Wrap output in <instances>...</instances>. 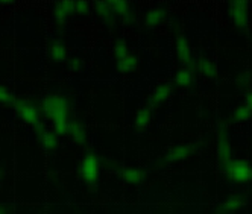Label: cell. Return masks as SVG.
<instances>
[{"instance_id": "cell-30", "label": "cell", "mask_w": 252, "mask_h": 214, "mask_svg": "<svg viewBox=\"0 0 252 214\" xmlns=\"http://www.w3.org/2000/svg\"><path fill=\"white\" fill-rule=\"evenodd\" d=\"M0 214H11V208L8 205L0 204Z\"/></svg>"}, {"instance_id": "cell-1", "label": "cell", "mask_w": 252, "mask_h": 214, "mask_svg": "<svg viewBox=\"0 0 252 214\" xmlns=\"http://www.w3.org/2000/svg\"><path fill=\"white\" fill-rule=\"evenodd\" d=\"M40 108L43 117L52 124V131L58 137H67L71 122V102L65 94L49 93L41 97Z\"/></svg>"}, {"instance_id": "cell-28", "label": "cell", "mask_w": 252, "mask_h": 214, "mask_svg": "<svg viewBox=\"0 0 252 214\" xmlns=\"http://www.w3.org/2000/svg\"><path fill=\"white\" fill-rule=\"evenodd\" d=\"M67 68L68 71H71V73H78V71H81L84 68V61L81 57L78 55H73V57H70L68 61H67Z\"/></svg>"}, {"instance_id": "cell-21", "label": "cell", "mask_w": 252, "mask_h": 214, "mask_svg": "<svg viewBox=\"0 0 252 214\" xmlns=\"http://www.w3.org/2000/svg\"><path fill=\"white\" fill-rule=\"evenodd\" d=\"M116 68L120 75H132L135 71L140 68V58L135 53H129V55H126L125 58H120V60H116Z\"/></svg>"}, {"instance_id": "cell-8", "label": "cell", "mask_w": 252, "mask_h": 214, "mask_svg": "<svg viewBox=\"0 0 252 214\" xmlns=\"http://www.w3.org/2000/svg\"><path fill=\"white\" fill-rule=\"evenodd\" d=\"M33 134L44 152L53 153L60 148V137L52 131V128H47L43 122L38 124V126L33 128Z\"/></svg>"}, {"instance_id": "cell-23", "label": "cell", "mask_w": 252, "mask_h": 214, "mask_svg": "<svg viewBox=\"0 0 252 214\" xmlns=\"http://www.w3.org/2000/svg\"><path fill=\"white\" fill-rule=\"evenodd\" d=\"M251 119H252V114H251V111L248 110V106H246L245 103L237 105L236 108L232 110V113H231V122H232V123L240 124V123L249 122Z\"/></svg>"}, {"instance_id": "cell-22", "label": "cell", "mask_w": 252, "mask_h": 214, "mask_svg": "<svg viewBox=\"0 0 252 214\" xmlns=\"http://www.w3.org/2000/svg\"><path fill=\"white\" fill-rule=\"evenodd\" d=\"M173 85L178 88H183V90H189L196 84V76H194V71L189 70V68H179L176 70V73L172 79Z\"/></svg>"}, {"instance_id": "cell-4", "label": "cell", "mask_w": 252, "mask_h": 214, "mask_svg": "<svg viewBox=\"0 0 252 214\" xmlns=\"http://www.w3.org/2000/svg\"><path fill=\"white\" fill-rule=\"evenodd\" d=\"M12 106H14L15 116L19 117V120H22L26 126H31L33 129L35 126H38L41 123L43 114L40 108V102L29 99V97H19V99H15Z\"/></svg>"}, {"instance_id": "cell-5", "label": "cell", "mask_w": 252, "mask_h": 214, "mask_svg": "<svg viewBox=\"0 0 252 214\" xmlns=\"http://www.w3.org/2000/svg\"><path fill=\"white\" fill-rule=\"evenodd\" d=\"M251 5L246 0H231L226 3V14L228 19L231 20L232 26L239 31H246L251 20Z\"/></svg>"}, {"instance_id": "cell-14", "label": "cell", "mask_w": 252, "mask_h": 214, "mask_svg": "<svg viewBox=\"0 0 252 214\" xmlns=\"http://www.w3.org/2000/svg\"><path fill=\"white\" fill-rule=\"evenodd\" d=\"M47 57L52 62L55 64H64L68 61L70 53H68V47L65 46V43L60 38H52L47 44Z\"/></svg>"}, {"instance_id": "cell-10", "label": "cell", "mask_w": 252, "mask_h": 214, "mask_svg": "<svg viewBox=\"0 0 252 214\" xmlns=\"http://www.w3.org/2000/svg\"><path fill=\"white\" fill-rule=\"evenodd\" d=\"M92 11L94 12V15L97 17V20L106 26V28H116L119 20L117 17L114 15L113 9H111V5H110V0H97V2H93L92 3Z\"/></svg>"}, {"instance_id": "cell-24", "label": "cell", "mask_w": 252, "mask_h": 214, "mask_svg": "<svg viewBox=\"0 0 252 214\" xmlns=\"http://www.w3.org/2000/svg\"><path fill=\"white\" fill-rule=\"evenodd\" d=\"M113 53H114V58L116 60H120V58H125L126 55H129L131 53V49L126 43V40L123 38H117L113 44Z\"/></svg>"}, {"instance_id": "cell-12", "label": "cell", "mask_w": 252, "mask_h": 214, "mask_svg": "<svg viewBox=\"0 0 252 214\" xmlns=\"http://www.w3.org/2000/svg\"><path fill=\"white\" fill-rule=\"evenodd\" d=\"M167 8L166 6H154L145 11V14L141 15V25L145 29H155L159 28L166 20H167Z\"/></svg>"}, {"instance_id": "cell-18", "label": "cell", "mask_w": 252, "mask_h": 214, "mask_svg": "<svg viewBox=\"0 0 252 214\" xmlns=\"http://www.w3.org/2000/svg\"><path fill=\"white\" fill-rule=\"evenodd\" d=\"M154 120V110L149 105H143L140 108L135 110L132 116V124L137 131H143L151 126V123Z\"/></svg>"}, {"instance_id": "cell-26", "label": "cell", "mask_w": 252, "mask_h": 214, "mask_svg": "<svg viewBox=\"0 0 252 214\" xmlns=\"http://www.w3.org/2000/svg\"><path fill=\"white\" fill-rule=\"evenodd\" d=\"M236 84L239 87V90L243 92H249L252 87V73L251 71H242V73L236 78Z\"/></svg>"}, {"instance_id": "cell-20", "label": "cell", "mask_w": 252, "mask_h": 214, "mask_svg": "<svg viewBox=\"0 0 252 214\" xmlns=\"http://www.w3.org/2000/svg\"><path fill=\"white\" fill-rule=\"evenodd\" d=\"M196 71L204 79L214 81L216 78H218L219 68H218V64H216L213 60H210L207 57H199V58H197V62H196Z\"/></svg>"}, {"instance_id": "cell-3", "label": "cell", "mask_w": 252, "mask_h": 214, "mask_svg": "<svg viewBox=\"0 0 252 214\" xmlns=\"http://www.w3.org/2000/svg\"><path fill=\"white\" fill-rule=\"evenodd\" d=\"M226 181L232 185L252 184V164L248 159L232 158L228 164L222 167Z\"/></svg>"}, {"instance_id": "cell-17", "label": "cell", "mask_w": 252, "mask_h": 214, "mask_svg": "<svg viewBox=\"0 0 252 214\" xmlns=\"http://www.w3.org/2000/svg\"><path fill=\"white\" fill-rule=\"evenodd\" d=\"M67 137L78 146H85L88 143V129L79 119H71Z\"/></svg>"}, {"instance_id": "cell-2", "label": "cell", "mask_w": 252, "mask_h": 214, "mask_svg": "<svg viewBox=\"0 0 252 214\" xmlns=\"http://www.w3.org/2000/svg\"><path fill=\"white\" fill-rule=\"evenodd\" d=\"M100 172H102L100 156L94 151H87L79 163V176L82 183L90 188L96 187L100 180Z\"/></svg>"}, {"instance_id": "cell-29", "label": "cell", "mask_w": 252, "mask_h": 214, "mask_svg": "<svg viewBox=\"0 0 252 214\" xmlns=\"http://www.w3.org/2000/svg\"><path fill=\"white\" fill-rule=\"evenodd\" d=\"M243 103L248 106V110H249L251 114H252V90H249V92L245 93V102H243Z\"/></svg>"}, {"instance_id": "cell-13", "label": "cell", "mask_w": 252, "mask_h": 214, "mask_svg": "<svg viewBox=\"0 0 252 214\" xmlns=\"http://www.w3.org/2000/svg\"><path fill=\"white\" fill-rule=\"evenodd\" d=\"M173 93V85L170 82H159L157 84L152 92L149 94V106L154 108H158V106H163L172 96Z\"/></svg>"}, {"instance_id": "cell-7", "label": "cell", "mask_w": 252, "mask_h": 214, "mask_svg": "<svg viewBox=\"0 0 252 214\" xmlns=\"http://www.w3.org/2000/svg\"><path fill=\"white\" fill-rule=\"evenodd\" d=\"M175 53L178 62L181 64L183 68H189L191 71H196V62L197 58L194 57L193 49L190 46V41L184 33H178L175 37Z\"/></svg>"}, {"instance_id": "cell-19", "label": "cell", "mask_w": 252, "mask_h": 214, "mask_svg": "<svg viewBox=\"0 0 252 214\" xmlns=\"http://www.w3.org/2000/svg\"><path fill=\"white\" fill-rule=\"evenodd\" d=\"M246 198L240 193L236 194H231L228 198L218 207V214H232L239 211L240 208H243L246 205Z\"/></svg>"}, {"instance_id": "cell-25", "label": "cell", "mask_w": 252, "mask_h": 214, "mask_svg": "<svg viewBox=\"0 0 252 214\" xmlns=\"http://www.w3.org/2000/svg\"><path fill=\"white\" fill-rule=\"evenodd\" d=\"M14 102H15L14 92L9 87L0 84V106H9L14 105Z\"/></svg>"}, {"instance_id": "cell-31", "label": "cell", "mask_w": 252, "mask_h": 214, "mask_svg": "<svg viewBox=\"0 0 252 214\" xmlns=\"http://www.w3.org/2000/svg\"><path fill=\"white\" fill-rule=\"evenodd\" d=\"M3 175H5V172H3L2 166H0V184H2V180H3Z\"/></svg>"}, {"instance_id": "cell-16", "label": "cell", "mask_w": 252, "mask_h": 214, "mask_svg": "<svg viewBox=\"0 0 252 214\" xmlns=\"http://www.w3.org/2000/svg\"><path fill=\"white\" fill-rule=\"evenodd\" d=\"M116 173L123 183L134 185V187L141 185L146 181V176H148L146 172L140 167H120V169H117Z\"/></svg>"}, {"instance_id": "cell-9", "label": "cell", "mask_w": 252, "mask_h": 214, "mask_svg": "<svg viewBox=\"0 0 252 214\" xmlns=\"http://www.w3.org/2000/svg\"><path fill=\"white\" fill-rule=\"evenodd\" d=\"M110 5L119 22H122L126 26H132L137 23V12L131 2H126V0H110Z\"/></svg>"}, {"instance_id": "cell-6", "label": "cell", "mask_w": 252, "mask_h": 214, "mask_svg": "<svg viewBox=\"0 0 252 214\" xmlns=\"http://www.w3.org/2000/svg\"><path fill=\"white\" fill-rule=\"evenodd\" d=\"M216 153H218V163L220 167H223L232 159L229 131L226 124L222 122L218 124V131H216Z\"/></svg>"}, {"instance_id": "cell-27", "label": "cell", "mask_w": 252, "mask_h": 214, "mask_svg": "<svg viewBox=\"0 0 252 214\" xmlns=\"http://www.w3.org/2000/svg\"><path fill=\"white\" fill-rule=\"evenodd\" d=\"M92 11V3L87 0H75V15L78 17H87Z\"/></svg>"}, {"instance_id": "cell-15", "label": "cell", "mask_w": 252, "mask_h": 214, "mask_svg": "<svg viewBox=\"0 0 252 214\" xmlns=\"http://www.w3.org/2000/svg\"><path fill=\"white\" fill-rule=\"evenodd\" d=\"M196 152V146L191 145V143H183V145H176V146H172L166 155H164V161L169 163V164H175V163H179V161H184V159L190 158L193 153Z\"/></svg>"}, {"instance_id": "cell-11", "label": "cell", "mask_w": 252, "mask_h": 214, "mask_svg": "<svg viewBox=\"0 0 252 214\" xmlns=\"http://www.w3.org/2000/svg\"><path fill=\"white\" fill-rule=\"evenodd\" d=\"M75 15V0H60L52 6V19L58 26H65Z\"/></svg>"}]
</instances>
